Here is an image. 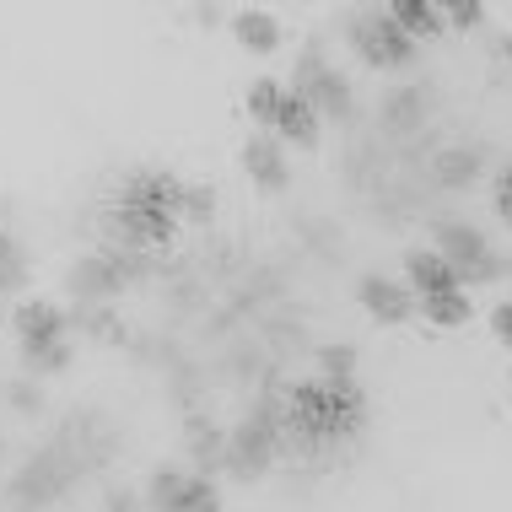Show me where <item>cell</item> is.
I'll return each instance as SVG.
<instances>
[{
	"instance_id": "6da1fadb",
	"label": "cell",
	"mask_w": 512,
	"mask_h": 512,
	"mask_svg": "<svg viewBox=\"0 0 512 512\" xmlns=\"http://www.w3.org/2000/svg\"><path fill=\"white\" fill-rule=\"evenodd\" d=\"M367 426V394L356 378H308L281 405V448L302 459H329Z\"/></svg>"
},
{
	"instance_id": "7a4b0ae2",
	"label": "cell",
	"mask_w": 512,
	"mask_h": 512,
	"mask_svg": "<svg viewBox=\"0 0 512 512\" xmlns=\"http://www.w3.org/2000/svg\"><path fill=\"white\" fill-rule=\"evenodd\" d=\"M178 216H184V184L162 168H141L124 178L119 200L108 205V227H114V243L108 248H130V254H151L178 232Z\"/></svg>"
},
{
	"instance_id": "3957f363",
	"label": "cell",
	"mask_w": 512,
	"mask_h": 512,
	"mask_svg": "<svg viewBox=\"0 0 512 512\" xmlns=\"http://www.w3.org/2000/svg\"><path fill=\"white\" fill-rule=\"evenodd\" d=\"M437 254L448 259V270L459 275V286H486V281L512 275V265L491 248L486 232L464 227V221H442V227H437Z\"/></svg>"
},
{
	"instance_id": "277c9868",
	"label": "cell",
	"mask_w": 512,
	"mask_h": 512,
	"mask_svg": "<svg viewBox=\"0 0 512 512\" xmlns=\"http://www.w3.org/2000/svg\"><path fill=\"white\" fill-rule=\"evenodd\" d=\"M275 453H281V405H259L243 426H232L227 459L221 464H227L232 475L254 480V475H265V469L275 464Z\"/></svg>"
},
{
	"instance_id": "5b68a950",
	"label": "cell",
	"mask_w": 512,
	"mask_h": 512,
	"mask_svg": "<svg viewBox=\"0 0 512 512\" xmlns=\"http://www.w3.org/2000/svg\"><path fill=\"white\" fill-rule=\"evenodd\" d=\"M351 44H356V54H362L372 71H405V65H415V54H421V44L405 38V27H399L389 11H367V17H356L351 22Z\"/></svg>"
},
{
	"instance_id": "8992f818",
	"label": "cell",
	"mask_w": 512,
	"mask_h": 512,
	"mask_svg": "<svg viewBox=\"0 0 512 512\" xmlns=\"http://www.w3.org/2000/svg\"><path fill=\"white\" fill-rule=\"evenodd\" d=\"M292 92L313 108L318 119H345V114H351V87H345V76L318 49H308L297 60V87Z\"/></svg>"
},
{
	"instance_id": "52a82bcc",
	"label": "cell",
	"mask_w": 512,
	"mask_h": 512,
	"mask_svg": "<svg viewBox=\"0 0 512 512\" xmlns=\"http://www.w3.org/2000/svg\"><path fill=\"white\" fill-rule=\"evenodd\" d=\"M151 512H221V491L205 475H184V469H157L146 486Z\"/></svg>"
},
{
	"instance_id": "ba28073f",
	"label": "cell",
	"mask_w": 512,
	"mask_h": 512,
	"mask_svg": "<svg viewBox=\"0 0 512 512\" xmlns=\"http://www.w3.org/2000/svg\"><path fill=\"white\" fill-rule=\"evenodd\" d=\"M356 297H362V308L378 318V324H410L415 318V292L405 281H394V275H362Z\"/></svg>"
},
{
	"instance_id": "9c48e42d",
	"label": "cell",
	"mask_w": 512,
	"mask_h": 512,
	"mask_svg": "<svg viewBox=\"0 0 512 512\" xmlns=\"http://www.w3.org/2000/svg\"><path fill=\"white\" fill-rule=\"evenodd\" d=\"M17 340H22V356H38L49 345L65 340V313L54 302H22L17 308Z\"/></svg>"
},
{
	"instance_id": "30bf717a",
	"label": "cell",
	"mask_w": 512,
	"mask_h": 512,
	"mask_svg": "<svg viewBox=\"0 0 512 512\" xmlns=\"http://www.w3.org/2000/svg\"><path fill=\"white\" fill-rule=\"evenodd\" d=\"M270 135H275V141H286V146L313 151V146H318V135H324V124H318L313 108L302 103L292 87H286V92H281V108H275V119H270Z\"/></svg>"
},
{
	"instance_id": "8fae6325",
	"label": "cell",
	"mask_w": 512,
	"mask_h": 512,
	"mask_svg": "<svg viewBox=\"0 0 512 512\" xmlns=\"http://www.w3.org/2000/svg\"><path fill=\"white\" fill-rule=\"evenodd\" d=\"M243 168H248V178H254L265 195H281V189L292 184L286 157H281V141H275V135H254V141L243 146Z\"/></svg>"
},
{
	"instance_id": "7c38bea8",
	"label": "cell",
	"mask_w": 512,
	"mask_h": 512,
	"mask_svg": "<svg viewBox=\"0 0 512 512\" xmlns=\"http://www.w3.org/2000/svg\"><path fill=\"white\" fill-rule=\"evenodd\" d=\"M405 286L415 297H426V292H448V286H459V275L448 270V259H442L437 248H410L405 254Z\"/></svg>"
},
{
	"instance_id": "4fadbf2b",
	"label": "cell",
	"mask_w": 512,
	"mask_h": 512,
	"mask_svg": "<svg viewBox=\"0 0 512 512\" xmlns=\"http://www.w3.org/2000/svg\"><path fill=\"white\" fill-rule=\"evenodd\" d=\"M415 313H421L432 329H464L469 318H475V302H469L464 286H448V292H426V297H415Z\"/></svg>"
},
{
	"instance_id": "5bb4252c",
	"label": "cell",
	"mask_w": 512,
	"mask_h": 512,
	"mask_svg": "<svg viewBox=\"0 0 512 512\" xmlns=\"http://www.w3.org/2000/svg\"><path fill=\"white\" fill-rule=\"evenodd\" d=\"M232 38L248 49V54H275L281 49V22L270 11H238L232 17Z\"/></svg>"
},
{
	"instance_id": "9a60e30c",
	"label": "cell",
	"mask_w": 512,
	"mask_h": 512,
	"mask_svg": "<svg viewBox=\"0 0 512 512\" xmlns=\"http://www.w3.org/2000/svg\"><path fill=\"white\" fill-rule=\"evenodd\" d=\"M389 17L405 27V38H442V6H432V0H394Z\"/></svg>"
},
{
	"instance_id": "2e32d148",
	"label": "cell",
	"mask_w": 512,
	"mask_h": 512,
	"mask_svg": "<svg viewBox=\"0 0 512 512\" xmlns=\"http://www.w3.org/2000/svg\"><path fill=\"white\" fill-rule=\"evenodd\" d=\"M480 168H486V157L480 151H469V146H453V151H442L437 157V168H432V178L442 189H469L480 178Z\"/></svg>"
},
{
	"instance_id": "e0dca14e",
	"label": "cell",
	"mask_w": 512,
	"mask_h": 512,
	"mask_svg": "<svg viewBox=\"0 0 512 512\" xmlns=\"http://www.w3.org/2000/svg\"><path fill=\"white\" fill-rule=\"evenodd\" d=\"M383 119H389V130H415V124H426V92L421 87H394L389 98H383Z\"/></svg>"
},
{
	"instance_id": "ac0fdd59",
	"label": "cell",
	"mask_w": 512,
	"mask_h": 512,
	"mask_svg": "<svg viewBox=\"0 0 512 512\" xmlns=\"http://www.w3.org/2000/svg\"><path fill=\"white\" fill-rule=\"evenodd\" d=\"M22 281H27V259H22L17 238H11L6 227H0V297H6V292H17Z\"/></svg>"
},
{
	"instance_id": "d6986e66",
	"label": "cell",
	"mask_w": 512,
	"mask_h": 512,
	"mask_svg": "<svg viewBox=\"0 0 512 512\" xmlns=\"http://www.w3.org/2000/svg\"><path fill=\"white\" fill-rule=\"evenodd\" d=\"M281 81H254V87H248V114H254L259 124H270L275 119V108H281Z\"/></svg>"
},
{
	"instance_id": "ffe728a7",
	"label": "cell",
	"mask_w": 512,
	"mask_h": 512,
	"mask_svg": "<svg viewBox=\"0 0 512 512\" xmlns=\"http://www.w3.org/2000/svg\"><path fill=\"white\" fill-rule=\"evenodd\" d=\"M318 378H356V351L351 345H318Z\"/></svg>"
},
{
	"instance_id": "44dd1931",
	"label": "cell",
	"mask_w": 512,
	"mask_h": 512,
	"mask_svg": "<svg viewBox=\"0 0 512 512\" xmlns=\"http://www.w3.org/2000/svg\"><path fill=\"white\" fill-rule=\"evenodd\" d=\"M480 22H486V6H480V0H453V6H442V27H459V33H475Z\"/></svg>"
},
{
	"instance_id": "7402d4cb",
	"label": "cell",
	"mask_w": 512,
	"mask_h": 512,
	"mask_svg": "<svg viewBox=\"0 0 512 512\" xmlns=\"http://www.w3.org/2000/svg\"><path fill=\"white\" fill-rule=\"evenodd\" d=\"M27 367H33V372H65V367H71V340H60V345H49V351L27 356Z\"/></svg>"
},
{
	"instance_id": "603a6c76",
	"label": "cell",
	"mask_w": 512,
	"mask_h": 512,
	"mask_svg": "<svg viewBox=\"0 0 512 512\" xmlns=\"http://www.w3.org/2000/svg\"><path fill=\"white\" fill-rule=\"evenodd\" d=\"M491 335H496L502 351H512V302H496L491 308Z\"/></svg>"
},
{
	"instance_id": "cb8c5ba5",
	"label": "cell",
	"mask_w": 512,
	"mask_h": 512,
	"mask_svg": "<svg viewBox=\"0 0 512 512\" xmlns=\"http://www.w3.org/2000/svg\"><path fill=\"white\" fill-rule=\"evenodd\" d=\"M496 216L512 227V168H502V178H496Z\"/></svg>"
},
{
	"instance_id": "d4e9b609",
	"label": "cell",
	"mask_w": 512,
	"mask_h": 512,
	"mask_svg": "<svg viewBox=\"0 0 512 512\" xmlns=\"http://www.w3.org/2000/svg\"><path fill=\"white\" fill-rule=\"evenodd\" d=\"M11 405H17V410H38L44 399H38L33 383H11Z\"/></svg>"
},
{
	"instance_id": "484cf974",
	"label": "cell",
	"mask_w": 512,
	"mask_h": 512,
	"mask_svg": "<svg viewBox=\"0 0 512 512\" xmlns=\"http://www.w3.org/2000/svg\"><path fill=\"white\" fill-rule=\"evenodd\" d=\"M135 507H141V502H135V496H124V491L108 496V512H135Z\"/></svg>"
},
{
	"instance_id": "4316f807",
	"label": "cell",
	"mask_w": 512,
	"mask_h": 512,
	"mask_svg": "<svg viewBox=\"0 0 512 512\" xmlns=\"http://www.w3.org/2000/svg\"><path fill=\"white\" fill-rule=\"evenodd\" d=\"M496 54H502V60L512 65V38H507V33H496Z\"/></svg>"
}]
</instances>
